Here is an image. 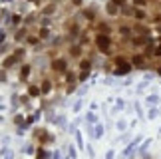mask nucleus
Here are the masks:
<instances>
[{"label": "nucleus", "instance_id": "1", "mask_svg": "<svg viewBox=\"0 0 161 159\" xmlns=\"http://www.w3.org/2000/svg\"><path fill=\"white\" fill-rule=\"evenodd\" d=\"M98 48L101 52H110V40H107V36H98Z\"/></svg>", "mask_w": 161, "mask_h": 159}, {"label": "nucleus", "instance_id": "2", "mask_svg": "<svg viewBox=\"0 0 161 159\" xmlns=\"http://www.w3.org/2000/svg\"><path fill=\"white\" fill-rule=\"evenodd\" d=\"M54 70H58V72H64V70H66V62H64V60H58V62H54Z\"/></svg>", "mask_w": 161, "mask_h": 159}, {"label": "nucleus", "instance_id": "3", "mask_svg": "<svg viewBox=\"0 0 161 159\" xmlns=\"http://www.w3.org/2000/svg\"><path fill=\"white\" fill-rule=\"evenodd\" d=\"M127 72H129V66L123 62V66H120V68H117V74H127Z\"/></svg>", "mask_w": 161, "mask_h": 159}, {"label": "nucleus", "instance_id": "4", "mask_svg": "<svg viewBox=\"0 0 161 159\" xmlns=\"http://www.w3.org/2000/svg\"><path fill=\"white\" fill-rule=\"evenodd\" d=\"M133 64H135L137 68H141V66H143V58H133Z\"/></svg>", "mask_w": 161, "mask_h": 159}, {"label": "nucleus", "instance_id": "5", "mask_svg": "<svg viewBox=\"0 0 161 159\" xmlns=\"http://www.w3.org/2000/svg\"><path fill=\"white\" fill-rule=\"evenodd\" d=\"M48 90H50V84H48V82H46V84L42 86V92H48Z\"/></svg>", "mask_w": 161, "mask_h": 159}, {"label": "nucleus", "instance_id": "6", "mask_svg": "<svg viewBox=\"0 0 161 159\" xmlns=\"http://www.w3.org/2000/svg\"><path fill=\"white\" fill-rule=\"evenodd\" d=\"M82 68L84 70H90V62H82Z\"/></svg>", "mask_w": 161, "mask_h": 159}, {"label": "nucleus", "instance_id": "7", "mask_svg": "<svg viewBox=\"0 0 161 159\" xmlns=\"http://www.w3.org/2000/svg\"><path fill=\"white\" fill-rule=\"evenodd\" d=\"M155 56H161V46H157V50H155Z\"/></svg>", "mask_w": 161, "mask_h": 159}, {"label": "nucleus", "instance_id": "8", "mask_svg": "<svg viewBox=\"0 0 161 159\" xmlns=\"http://www.w3.org/2000/svg\"><path fill=\"white\" fill-rule=\"evenodd\" d=\"M74 2H76V4H80V2H82V0H74Z\"/></svg>", "mask_w": 161, "mask_h": 159}]
</instances>
